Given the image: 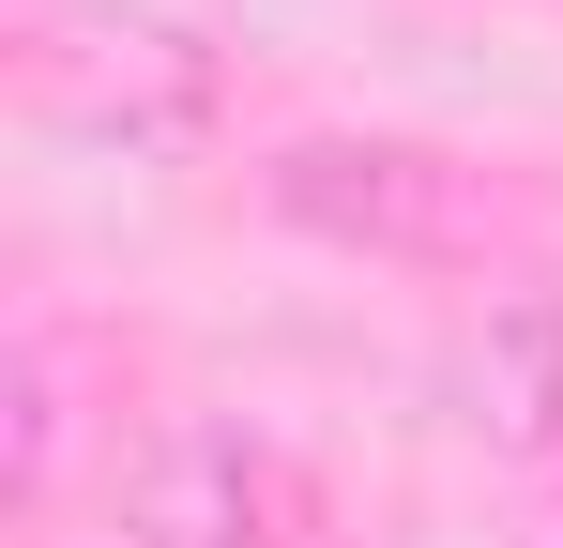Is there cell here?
Returning <instances> with one entry per match:
<instances>
[{
    "instance_id": "6da1fadb",
    "label": "cell",
    "mask_w": 563,
    "mask_h": 548,
    "mask_svg": "<svg viewBox=\"0 0 563 548\" xmlns=\"http://www.w3.org/2000/svg\"><path fill=\"white\" fill-rule=\"evenodd\" d=\"M305 472H289L260 427H153V442L122 457V548H305Z\"/></svg>"
},
{
    "instance_id": "7a4b0ae2",
    "label": "cell",
    "mask_w": 563,
    "mask_h": 548,
    "mask_svg": "<svg viewBox=\"0 0 563 548\" xmlns=\"http://www.w3.org/2000/svg\"><path fill=\"white\" fill-rule=\"evenodd\" d=\"M275 198L366 260H457L472 244V183L411 138H305V153H275Z\"/></svg>"
}]
</instances>
